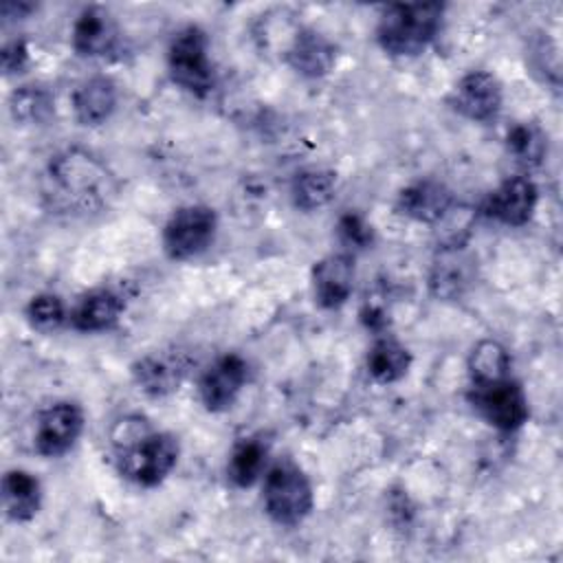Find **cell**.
<instances>
[{"label":"cell","instance_id":"6da1fadb","mask_svg":"<svg viewBox=\"0 0 563 563\" xmlns=\"http://www.w3.org/2000/svg\"><path fill=\"white\" fill-rule=\"evenodd\" d=\"M42 196L55 213L88 218L108 209L117 196V180L97 156L70 147L51 158L44 172Z\"/></svg>","mask_w":563,"mask_h":563},{"label":"cell","instance_id":"7a4b0ae2","mask_svg":"<svg viewBox=\"0 0 563 563\" xmlns=\"http://www.w3.org/2000/svg\"><path fill=\"white\" fill-rule=\"evenodd\" d=\"M442 15L440 2L387 4L376 24V42L394 57L420 55L435 40Z\"/></svg>","mask_w":563,"mask_h":563},{"label":"cell","instance_id":"3957f363","mask_svg":"<svg viewBox=\"0 0 563 563\" xmlns=\"http://www.w3.org/2000/svg\"><path fill=\"white\" fill-rule=\"evenodd\" d=\"M178 453L180 446L172 433L147 429L139 438L117 446V468L125 479L150 488L172 473Z\"/></svg>","mask_w":563,"mask_h":563},{"label":"cell","instance_id":"277c9868","mask_svg":"<svg viewBox=\"0 0 563 563\" xmlns=\"http://www.w3.org/2000/svg\"><path fill=\"white\" fill-rule=\"evenodd\" d=\"M262 497L268 517L279 526L301 523L314 506L308 475L290 460L277 462L266 471Z\"/></svg>","mask_w":563,"mask_h":563},{"label":"cell","instance_id":"5b68a950","mask_svg":"<svg viewBox=\"0 0 563 563\" xmlns=\"http://www.w3.org/2000/svg\"><path fill=\"white\" fill-rule=\"evenodd\" d=\"M167 68L172 79L196 97H207L213 88L209 62V37L200 26L180 29L167 48Z\"/></svg>","mask_w":563,"mask_h":563},{"label":"cell","instance_id":"8992f818","mask_svg":"<svg viewBox=\"0 0 563 563\" xmlns=\"http://www.w3.org/2000/svg\"><path fill=\"white\" fill-rule=\"evenodd\" d=\"M218 229L216 211L207 205H185L176 209L163 229V249L167 257L185 262L205 253Z\"/></svg>","mask_w":563,"mask_h":563},{"label":"cell","instance_id":"52a82bcc","mask_svg":"<svg viewBox=\"0 0 563 563\" xmlns=\"http://www.w3.org/2000/svg\"><path fill=\"white\" fill-rule=\"evenodd\" d=\"M468 400L475 411L499 431L519 429L530 413L523 387L510 376L490 383H471Z\"/></svg>","mask_w":563,"mask_h":563},{"label":"cell","instance_id":"ba28073f","mask_svg":"<svg viewBox=\"0 0 563 563\" xmlns=\"http://www.w3.org/2000/svg\"><path fill=\"white\" fill-rule=\"evenodd\" d=\"M84 431V411L79 405L62 400L37 416L35 449L46 457H59L77 442Z\"/></svg>","mask_w":563,"mask_h":563},{"label":"cell","instance_id":"9c48e42d","mask_svg":"<svg viewBox=\"0 0 563 563\" xmlns=\"http://www.w3.org/2000/svg\"><path fill=\"white\" fill-rule=\"evenodd\" d=\"M504 92L493 73L473 70L466 73L453 88L449 103L455 112L471 121H490L501 110Z\"/></svg>","mask_w":563,"mask_h":563},{"label":"cell","instance_id":"30bf717a","mask_svg":"<svg viewBox=\"0 0 563 563\" xmlns=\"http://www.w3.org/2000/svg\"><path fill=\"white\" fill-rule=\"evenodd\" d=\"M249 378V365L238 354H224L209 365L200 378L198 391L207 411H227Z\"/></svg>","mask_w":563,"mask_h":563},{"label":"cell","instance_id":"8fae6325","mask_svg":"<svg viewBox=\"0 0 563 563\" xmlns=\"http://www.w3.org/2000/svg\"><path fill=\"white\" fill-rule=\"evenodd\" d=\"M539 202L537 185L528 176L506 178L484 202V213L508 227H523Z\"/></svg>","mask_w":563,"mask_h":563},{"label":"cell","instance_id":"7c38bea8","mask_svg":"<svg viewBox=\"0 0 563 563\" xmlns=\"http://www.w3.org/2000/svg\"><path fill=\"white\" fill-rule=\"evenodd\" d=\"M73 48L81 57H106L121 40V31L112 13L103 7H86L73 24Z\"/></svg>","mask_w":563,"mask_h":563},{"label":"cell","instance_id":"4fadbf2b","mask_svg":"<svg viewBox=\"0 0 563 563\" xmlns=\"http://www.w3.org/2000/svg\"><path fill=\"white\" fill-rule=\"evenodd\" d=\"M189 361L183 352H154L132 365L134 383L147 396H167L180 387Z\"/></svg>","mask_w":563,"mask_h":563},{"label":"cell","instance_id":"5bb4252c","mask_svg":"<svg viewBox=\"0 0 563 563\" xmlns=\"http://www.w3.org/2000/svg\"><path fill=\"white\" fill-rule=\"evenodd\" d=\"M354 286V260L350 253H332L312 268L314 299L321 308H339L347 301Z\"/></svg>","mask_w":563,"mask_h":563},{"label":"cell","instance_id":"9a60e30c","mask_svg":"<svg viewBox=\"0 0 563 563\" xmlns=\"http://www.w3.org/2000/svg\"><path fill=\"white\" fill-rule=\"evenodd\" d=\"M453 191L438 180H418L398 194L396 209L416 222H440L453 209Z\"/></svg>","mask_w":563,"mask_h":563},{"label":"cell","instance_id":"2e32d148","mask_svg":"<svg viewBox=\"0 0 563 563\" xmlns=\"http://www.w3.org/2000/svg\"><path fill=\"white\" fill-rule=\"evenodd\" d=\"M286 59L299 75H303L308 79H317L332 70L336 51H334V44L325 35H321L312 29H301L295 33V37L286 51Z\"/></svg>","mask_w":563,"mask_h":563},{"label":"cell","instance_id":"e0dca14e","mask_svg":"<svg viewBox=\"0 0 563 563\" xmlns=\"http://www.w3.org/2000/svg\"><path fill=\"white\" fill-rule=\"evenodd\" d=\"M125 303L123 297L110 288H97L86 292L70 312V325L79 332H101L112 328Z\"/></svg>","mask_w":563,"mask_h":563},{"label":"cell","instance_id":"ac0fdd59","mask_svg":"<svg viewBox=\"0 0 563 563\" xmlns=\"http://www.w3.org/2000/svg\"><path fill=\"white\" fill-rule=\"evenodd\" d=\"M117 108V86L110 77H90L73 92V110L81 125H99Z\"/></svg>","mask_w":563,"mask_h":563},{"label":"cell","instance_id":"d6986e66","mask_svg":"<svg viewBox=\"0 0 563 563\" xmlns=\"http://www.w3.org/2000/svg\"><path fill=\"white\" fill-rule=\"evenodd\" d=\"M42 504V486L35 475L22 468H11L2 477V506L11 521H29Z\"/></svg>","mask_w":563,"mask_h":563},{"label":"cell","instance_id":"ffe728a7","mask_svg":"<svg viewBox=\"0 0 563 563\" xmlns=\"http://www.w3.org/2000/svg\"><path fill=\"white\" fill-rule=\"evenodd\" d=\"M409 365H411L409 350L391 336H380L369 347L367 372L380 385H389V383L400 380L407 374Z\"/></svg>","mask_w":563,"mask_h":563},{"label":"cell","instance_id":"44dd1931","mask_svg":"<svg viewBox=\"0 0 563 563\" xmlns=\"http://www.w3.org/2000/svg\"><path fill=\"white\" fill-rule=\"evenodd\" d=\"M266 457H268L266 442H262L260 438L240 440L233 446L229 457V466H227L229 479L240 488L255 484L266 468Z\"/></svg>","mask_w":563,"mask_h":563},{"label":"cell","instance_id":"7402d4cb","mask_svg":"<svg viewBox=\"0 0 563 563\" xmlns=\"http://www.w3.org/2000/svg\"><path fill=\"white\" fill-rule=\"evenodd\" d=\"M336 189V176L330 169H306L295 176L290 194L297 209L314 211L328 205Z\"/></svg>","mask_w":563,"mask_h":563},{"label":"cell","instance_id":"603a6c76","mask_svg":"<svg viewBox=\"0 0 563 563\" xmlns=\"http://www.w3.org/2000/svg\"><path fill=\"white\" fill-rule=\"evenodd\" d=\"M471 383H490L510 376V354L493 339L479 341L468 356Z\"/></svg>","mask_w":563,"mask_h":563},{"label":"cell","instance_id":"cb8c5ba5","mask_svg":"<svg viewBox=\"0 0 563 563\" xmlns=\"http://www.w3.org/2000/svg\"><path fill=\"white\" fill-rule=\"evenodd\" d=\"M468 284L466 260L457 255L455 249H446L440 253V260L431 271V290L442 299L460 297Z\"/></svg>","mask_w":563,"mask_h":563},{"label":"cell","instance_id":"d4e9b609","mask_svg":"<svg viewBox=\"0 0 563 563\" xmlns=\"http://www.w3.org/2000/svg\"><path fill=\"white\" fill-rule=\"evenodd\" d=\"M508 154L523 167H534L545 154V134L537 123H515L506 134Z\"/></svg>","mask_w":563,"mask_h":563},{"label":"cell","instance_id":"484cf974","mask_svg":"<svg viewBox=\"0 0 563 563\" xmlns=\"http://www.w3.org/2000/svg\"><path fill=\"white\" fill-rule=\"evenodd\" d=\"M53 110V99L44 88L24 86L11 95V114L15 121L40 123Z\"/></svg>","mask_w":563,"mask_h":563},{"label":"cell","instance_id":"4316f807","mask_svg":"<svg viewBox=\"0 0 563 563\" xmlns=\"http://www.w3.org/2000/svg\"><path fill=\"white\" fill-rule=\"evenodd\" d=\"M26 319L29 323L40 330V332H53L57 330L64 319H66V310H64V303L57 295L53 292H42V295H35L29 306H26Z\"/></svg>","mask_w":563,"mask_h":563},{"label":"cell","instance_id":"83f0119b","mask_svg":"<svg viewBox=\"0 0 563 563\" xmlns=\"http://www.w3.org/2000/svg\"><path fill=\"white\" fill-rule=\"evenodd\" d=\"M336 233L341 242L350 249H367L374 242L372 227L358 213H343L336 224Z\"/></svg>","mask_w":563,"mask_h":563},{"label":"cell","instance_id":"f1b7e54d","mask_svg":"<svg viewBox=\"0 0 563 563\" xmlns=\"http://www.w3.org/2000/svg\"><path fill=\"white\" fill-rule=\"evenodd\" d=\"M29 62V48L24 40H13L9 44H4L2 48V70L4 75H13L20 73Z\"/></svg>","mask_w":563,"mask_h":563},{"label":"cell","instance_id":"f546056e","mask_svg":"<svg viewBox=\"0 0 563 563\" xmlns=\"http://www.w3.org/2000/svg\"><path fill=\"white\" fill-rule=\"evenodd\" d=\"M33 9H35V7L29 4V2H11V0H9V2L2 4V18H4V22H9V20H20V18L29 15Z\"/></svg>","mask_w":563,"mask_h":563}]
</instances>
